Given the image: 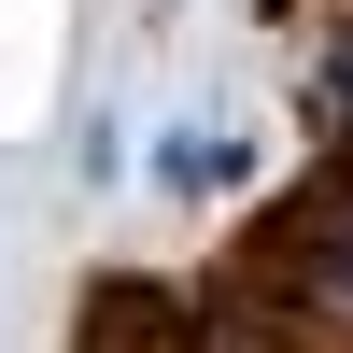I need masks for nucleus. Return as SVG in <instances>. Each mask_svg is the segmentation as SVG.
Returning <instances> with one entry per match:
<instances>
[{"instance_id": "f257e3e1", "label": "nucleus", "mask_w": 353, "mask_h": 353, "mask_svg": "<svg viewBox=\"0 0 353 353\" xmlns=\"http://www.w3.org/2000/svg\"><path fill=\"white\" fill-rule=\"evenodd\" d=\"M241 170H254V141H212V128H170V141H156V184H170V198H226Z\"/></svg>"}]
</instances>
